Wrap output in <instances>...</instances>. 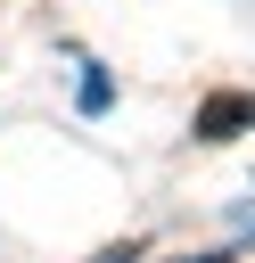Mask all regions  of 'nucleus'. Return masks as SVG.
Instances as JSON below:
<instances>
[{"label":"nucleus","mask_w":255,"mask_h":263,"mask_svg":"<svg viewBox=\"0 0 255 263\" xmlns=\"http://www.w3.org/2000/svg\"><path fill=\"white\" fill-rule=\"evenodd\" d=\"M255 123V99L247 90H214L206 107H197V140H230V132H247Z\"/></svg>","instance_id":"nucleus-1"},{"label":"nucleus","mask_w":255,"mask_h":263,"mask_svg":"<svg viewBox=\"0 0 255 263\" xmlns=\"http://www.w3.org/2000/svg\"><path fill=\"white\" fill-rule=\"evenodd\" d=\"M90 263H140V238H123V247H99Z\"/></svg>","instance_id":"nucleus-2"},{"label":"nucleus","mask_w":255,"mask_h":263,"mask_svg":"<svg viewBox=\"0 0 255 263\" xmlns=\"http://www.w3.org/2000/svg\"><path fill=\"white\" fill-rule=\"evenodd\" d=\"M197 263H230V255H197Z\"/></svg>","instance_id":"nucleus-3"}]
</instances>
